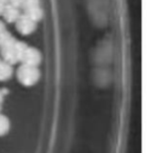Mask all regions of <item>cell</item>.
<instances>
[{
  "label": "cell",
  "mask_w": 154,
  "mask_h": 153,
  "mask_svg": "<svg viewBox=\"0 0 154 153\" xmlns=\"http://www.w3.org/2000/svg\"><path fill=\"white\" fill-rule=\"evenodd\" d=\"M5 31H7V30H5V24L3 23L1 20H0V33L5 32Z\"/></svg>",
  "instance_id": "cell-13"
},
{
  "label": "cell",
  "mask_w": 154,
  "mask_h": 153,
  "mask_svg": "<svg viewBox=\"0 0 154 153\" xmlns=\"http://www.w3.org/2000/svg\"><path fill=\"white\" fill-rule=\"evenodd\" d=\"M20 61L23 64H28V66L32 67H37L41 61V54L35 48H30L28 47V49L26 50V52L23 53Z\"/></svg>",
  "instance_id": "cell-3"
},
{
  "label": "cell",
  "mask_w": 154,
  "mask_h": 153,
  "mask_svg": "<svg viewBox=\"0 0 154 153\" xmlns=\"http://www.w3.org/2000/svg\"><path fill=\"white\" fill-rule=\"evenodd\" d=\"M39 77H40V72L37 69V67H32L22 64L17 70L18 81L26 87L34 86L39 80Z\"/></svg>",
  "instance_id": "cell-1"
},
{
  "label": "cell",
  "mask_w": 154,
  "mask_h": 153,
  "mask_svg": "<svg viewBox=\"0 0 154 153\" xmlns=\"http://www.w3.org/2000/svg\"><path fill=\"white\" fill-rule=\"evenodd\" d=\"M5 3L0 2V16L2 15V13H3V10H5Z\"/></svg>",
  "instance_id": "cell-14"
},
{
  "label": "cell",
  "mask_w": 154,
  "mask_h": 153,
  "mask_svg": "<svg viewBox=\"0 0 154 153\" xmlns=\"http://www.w3.org/2000/svg\"><path fill=\"white\" fill-rule=\"evenodd\" d=\"M36 7H40V0H22L20 9L23 10V12H26Z\"/></svg>",
  "instance_id": "cell-10"
},
{
  "label": "cell",
  "mask_w": 154,
  "mask_h": 153,
  "mask_svg": "<svg viewBox=\"0 0 154 153\" xmlns=\"http://www.w3.org/2000/svg\"><path fill=\"white\" fill-rule=\"evenodd\" d=\"M14 45H11V47L0 48V53H1V56L3 58V61L11 64V66L17 64L19 61V58H18L17 54L15 52V49H14Z\"/></svg>",
  "instance_id": "cell-4"
},
{
  "label": "cell",
  "mask_w": 154,
  "mask_h": 153,
  "mask_svg": "<svg viewBox=\"0 0 154 153\" xmlns=\"http://www.w3.org/2000/svg\"><path fill=\"white\" fill-rule=\"evenodd\" d=\"M2 16L5 17L7 22H10V23H11V22H15L16 20L18 19V17L20 16L19 9L12 7V5H5Z\"/></svg>",
  "instance_id": "cell-5"
},
{
  "label": "cell",
  "mask_w": 154,
  "mask_h": 153,
  "mask_svg": "<svg viewBox=\"0 0 154 153\" xmlns=\"http://www.w3.org/2000/svg\"><path fill=\"white\" fill-rule=\"evenodd\" d=\"M0 109H1V104H0Z\"/></svg>",
  "instance_id": "cell-16"
},
{
  "label": "cell",
  "mask_w": 154,
  "mask_h": 153,
  "mask_svg": "<svg viewBox=\"0 0 154 153\" xmlns=\"http://www.w3.org/2000/svg\"><path fill=\"white\" fill-rule=\"evenodd\" d=\"M0 2H2V3H5V5H7L8 0H0Z\"/></svg>",
  "instance_id": "cell-15"
},
{
  "label": "cell",
  "mask_w": 154,
  "mask_h": 153,
  "mask_svg": "<svg viewBox=\"0 0 154 153\" xmlns=\"http://www.w3.org/2000/svg\"><path fill=\"white\" fill-rule=\"evenodd\" d=\"M14 49H15V52H16V54H17L18 58H19V61H20L23 53L26 52V50L28 49V45H26L23 41H16L15 45H14Z\"/></svg>",
  "instance_id": "cell-11"
},
{
  "label": "cell",
  "mask_w": 154,
  "mask_h": 153,
  "mask_svg": "<svg viewBox=\"0 0 154 153\" xmlns=\"http://www.w3.org/2000/svg\"><path fill=\"white\" fill-rule=\"evenodd\" d=\"M12 73H13V69H12L11 64H7L3 60L0 62V81H5L10 79Z\"/></svg>",
  "instance_id": "cell-6"
},
{
  "label": "cell",
  "mask_w": 154,
  "mask_h": 153,
  "mask_svg": "<svg viewBox=\"0 0 154 153\" xmlns=\"http://www.w3.org/2000/svg\"><path fill=\"white\" fill-rule=\"evenodd\" d=\"M21 3H22V0H8L7 5H10L14 8L20 9L21 8Z\"/></svg>",
  "instance_id": "cell-12"
},
{
  "label": "cell",
  "mask_w": 154,
  "mask_h": 153,
  "mask_svg": "<svg viewBox=\"0 0 154 153\" xmlns=\"http://www.w3.org/2000/svg\"><path fill=\"white\" fill-rule=\"evenodd\" d=\"M24 14H26L30 19H32L34 22L40 21L43 17V11L40 7H36V8H34V9L29 10V11L24 12Z\"/></svg>",
  "instance_id": "cell-8"
},
{
  "label": "cell",
  "mask_w": 154,
  "mask_h": 153,
  "mask_svg": "<svg viewBox=\"0 0 154 153\" xmlns=\"http://www.w3.org/2000/svg\"><path fill=\"white\" fill-rule=\"evenodd\" d=\"M10 130V120L5 115L0 114V136H3Z\"/></svg>",
  "instance_id": "cell-9"
},
{
  "label": "cell",
  "mask_w": 154,
  "mask_h": 153,
  "mask_svg": "<svg viewBox=\"0 0 154 153\" xmlns=\"http://www.w3.org/2000/svg\"><path fill=\"white\" fill-rule=\"evenodd\" d=\"M16 39L10 34L8 31L0 33V48H7V47H11L14 43L16 42Z\"/></svg>",
  "instance_id": "cell-7"
},
{
  "label": "cell",
  "mask_w": 154,
  "mask_h": 153,
  "mask_svg": "<svg viewBox=\"0 0 154 153\" xmlns=\"http://www.w3.org/2000/svg\"><path fill=\"white\" fill-rule=\"evenodd\" d=\"M16 30L22 35H30L36 30V22L28 17L26 14H20L18 19L15 21Z\"/></svg>",
  "instance_id": "cell-2"
}]
</instances>
